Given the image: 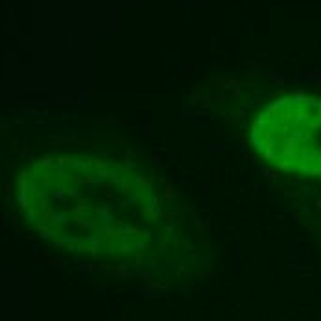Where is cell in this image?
I'll use <instances>...</instances> for the list:
<instances>
[{"label": "cell", "instance_id": "6da1fadb", "mask_svg": "<svg viewBox=\"0 0 321 321\" xmlns=\"http://www.w3.org/2000/svg\"><path fill=\"white\" fill-rule=\"evenodd\" d=\"M249 144L279 172L321 179V98L292 94L266 103L253 118Z\"/></svg>", "mask_w": 321, "mask_h": 321}]
</instances>
